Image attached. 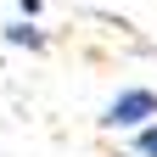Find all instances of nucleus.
Listing matches in <instances>:
<instances>
[{"mask_svg": "<svg viewBox=\"0 0 157 157\" xmlns=\"http://www.w3.org/2000/svg\"><path fill=\"white\" fill-rule=\"evenodd\" d=\"M129 151H135V157H157V124L135 129V135H129Z\"/></svg>", "mask_w": 157, "mask_h": 157, "instance_id": "nucleus-3", "label": "nucleus"}, {"mask_svg": "<svg viewBox=\"0 0 157 157\" xmlns=\"http://www.w3.org/2000/svg\"><path fill=\"white\" fill-rule=\"evenodd\" d=\"M6 39L11 45H28V51H45V34H39L34 23H6Z\"/></svg>", "mask_w": 157, "mask_h": 157, "instance_id": "nucleus-2", "label": "nucleus"}, {"mask_svg": "<svg viewBox=\"0 0 157 157\" xmlns=\"http://www.w3.org/2000/svg\"><path fill=\"white\" fill-rule=\"evenodd\" d=\"M146 124H157V90L146 84H124L101 107V129H146Z\"/></svg>", "mask_w": 157, "mask_h": 157, "instance_id": "nucleus-1", "label": "nucleus"}]
</instances>
